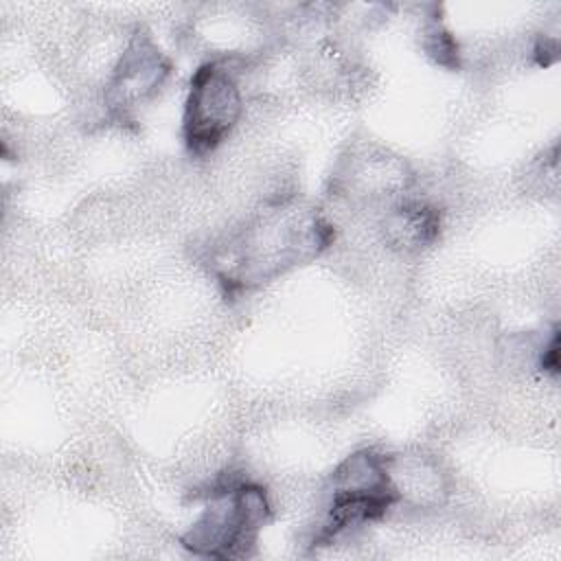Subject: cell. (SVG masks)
Segmentation results:
<instances>
[{"label": "cell", "instance_id": "7", "mask_svg": "<svg viewBox=\"0 0 561 561\" xmlns=\"http://www.w3.org/2000/svg\"><path fill=\"white\" fill-rule=\"evenodd\" d=\"M423 48L436 64L447 68L460 66V50L451 33L440 24V20H430L423 28Z\"/></svg>", "mask_w": 561, "mask_h": 561}, {"label": "cell", "instance_id": "6", "mask_svg": "<svg viewBox=\"0 0 561 561\" xmlns=\"http://www.w3.org/2000/svg\"><path fill=\"white\" fill-rule=\"evenodd\" d=\"M386 241L399 250H421L440 234V213L425 202H405L383 219Z\"/></svg>", "mask_w": 561, "mask_h": 561}, {"label": "cell", "instance_id": "4", "mask_svg": "<svg viewBox=\"0 0 561 561\" xmlns=\"http://www.w3.org/2000/svg\"><path fill=\"white\" fill-rule=\"evenodd\" d=\"M241 116V92L224 61H206L191 77L184 105V142L195 156L213 151Z\"/></svg>", "mask_w": 561, "mask_h": 561}, {"label": "cell", "instance_id": "2", "mask_svg": "<svg viewBox=\"0 0 561 561\" xmlns=\"http://www.w3.org/2000/svg\"><path fill=\"white\" fill-rule=\"evenodd\" d=\"M267 519L270 502L263 486L243 480L219 482L208 491V504L182 537V546L204 557L241 559L250 554Z\"/></svg>", "mask_w": 561, "mask_h": 561}, {"label": "cell", "instance_id": "8", "mask_svg": "<svg viewBox=\"0 0 561 561\" xmlns=\"http://www.w3.org/2000/svg\"><path fill=\"white\" fill-rule=\"evenodd\" d=\"M541 368L546 373H550L552 377H557L559 373V331L554 329L548 344L543 346V353H541Z\"/></svg>", "mask_w": 561, "mask_h": 561}, {"label": "cell", "instance_id": "3", "mask_svg": "<svg viewBox=\"0 0 561 561\" xmlns=\"http://www.w3.org/2000/svg\"><path fill=\"white\" fill-rule=\"evenodd\" d=\"M399 497L386 456L373 449L348 456L331 476L329 506L313 546H329L337 537L381 519Z\"/></svg>", "mask_w": 561, "mask_h": 561}, {"label": "cell", "instance_id": "5", "mask_svg": "<svg viewBox=\"0 0 561 561\" xmlns=\"http://www.w3.org/2000/svg\"><path fill=\"white\" fill-rule=\"evenodd\" d=\"M171 66L149 33L138 31L121 55L107 85V103L123 114L153 96L164 83Z\"/></svg>", "mask_w": 561, "mask_h": 561}, {"label": "cell", "instance_id": "1", "mask_svg": "<svg viewBox=\"0 0 561 561\" xmlns=\"http://www.w3.org/2000/svg\"><path fill=\"white\" fill-rule=\"evenodd\" d=\"M333 239V228L320 215H302L294 208L274 210L252 226L241 228L217 261L219 283L234 291L263 283L283 270L316 256Z\"/></svg>", "mask_w": 561, "mask_h": 561}]
</instances>
